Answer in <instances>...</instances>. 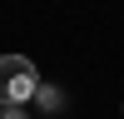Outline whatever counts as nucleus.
I'll return each instance as SVG.
<instances>
[{
  "mask_svg": "<svg viewBox=\"0 0 124 119\" xmlns=\"http://www.w3.org/2000/svg\"><path fill=\"white\" fill-rule=\"evenodd\" d=\"M0 119H30V114H25V104H5V109H0Z\"/></svg>",
  "mask_w": 124,
  "mask_h": 119,
  "instance_id": "obj_3",
  "label": "nucleus"
},
{
  "mask_svg": "<svg viewBox=\"0 0 124 119\" xmlns=\"http://www.w3.org/2000/svg\"><path fill=\"white\" fill-rule=\"evenodd\" d=\"M40 89V74L25 55H0V109L5 104H30Z\"/></svg>",
  "mask_w": 124,
  "mask_h": 119,
  "instance_id": "obj_1",
  "label": "nucleus"
},
{
  "mask_svg": "<svg viewBox=\"0 0 124 119\" xmlns=\"http://www.w3.org/2000/svg\"><path fill=\"white\" fill-rule=\"evenodd\" d=\"M35 104L45 109V114H60V109H65V89H55V84H40V89H35Z\"/></svg>",
  "mask_w": 124,
  "mask_h": 119,
  "instance_id": "obj_2",
  "label": "nucleus"
}]
</instances>
